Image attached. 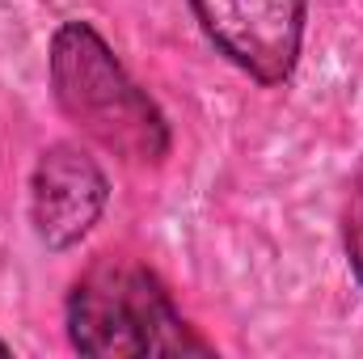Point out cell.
<instances>
[{"instance_id":"obj_1","label":"cell","mask_w":363,"mask_h":359,"mask_svg":"<svg viewBox=\"0 0 363 359\" xmlns=\"http://www.w3.org/2000/svg\"><path fill=\"white\" fill-rule=\"evenodd\" d=\"M47 77L64 118L127 165H165L174 127L93 21H64L47 47Z\"/></svg>"},{"instance_id":"obj_2","label":"cell","mask_w":363,"mask_h":359,"mask_svg":"<svg viewBox=\"0 0 363 359\" xmlns=\"http://www.w3.org/2000/svg\"><path fill=\"white\" fill-rule=\"evenodd\" d=\"M68 343L89 359L216 355L174 304L161 275L127 254H101L81 270L64 300Z\"/></svg>"},{"instance_id":"obj_3","label":"cell","mask_w":363,"mask_h":359,"mask_svg":"<svg viewBox=\"0 0 363 359\" xmlns=\"http://www.w3.org/2000/svg\"><path fill=\"white\" fill-rule=\"evenodd\" d=\"M207 43L241 68L258 85L291 81L304 30H308V0H186Z\"/></svg>"},{"instance_id":"obj_4","label":"cell","mask_w":363,"mask_h":359,"mask_svg":"<svg viewBox=\"0 0 363 359\" xmlns=\"http://www.w3.org/2000/svg\"><path fill=\"white\" fill-rule=\"evenodd\" d=\"M110 203V178L89 148L60 140L47 144L30 170V224L51 254H68L97 228Z\"/></svg>"},{"instance_id":"obj_5","label":"cell","mask_w":363,"mask_h":359,"mask_svg":"<svg viewBox=\"0 0 363 359\" xmlns=\"http://www.w3.org/2000/svg\"><path fill=\"white\" fill-rule=\"evenodd\" d=\"M342 245H347V263L355 270L363 287V161L351 178V190H347V207H342Z\"/></svg>"},{"instance_id":"obj_6","label":"cell","mask_w":363,"mask_h":359,"mask_svg":"<svg viewBox=\"0 0 363 359\" xmlns=\"http://www.w3.org/2000/svg\"><path fill=\"white\" fill-rule=\"evenodd\" d=\"M9 351H13V347H9V343H4V338H0V355H9Z\"/></svg>"}]
</instances>
